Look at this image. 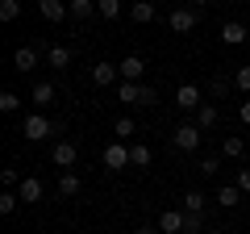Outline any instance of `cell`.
Instances as JSON below:
<instances>
[{"label": "cell", "instance_id": "cell-16", "mask_svg": "<svg viewBox=\"0 0 250 234\" xmlns=\"http://www.w3.org/2000/svg\"><path fill=\"white\" fill-rule=\"evenodd\" d=\"M38 9H42V17H46V21H62V17H71L67 0H38Z\"/></svg>", "mask_w": 250, "mask_h": 234}, {"label": "cell", "instance_id": "cell-28", "mask_svg": "<svg viewBox=\"0 0 250 234\" xmlns=\"http://www.w3.org/2000/svg\"><path fill=\"white\" fill-rule=\"evenodd\" d=\"M17 109H21V96L13 88H4L0 92V113H17Z\"/></svg>", "mask_w": 250, "mask_h": 234}, {"label": "cell", "instance_id": "cell-19", "mask_svg": "<svg viewBox=\"0 0 250 234\" xmlns=\"http://www.w3.org/2000/svg\"><path fill=\"white\" fill-rule=\"evenodd\" d=\"M217 121H221V113H217V105H208V100H205V105L196 109V126H200V130H213Z\"/></svg>", "mask_w": 250, "mask_h": 234}, {"label": "cell", "instance_id": "cell-37", "mask_svg": "<svg viewBox=\"0 0 250 234\" xmlns=\"http://www.w3.org/2000/svg\"><path fill=\"white\" fill-rule=\"evenodd\" d=\"M184 234H200V230H184Z\"/></svg>", "mask_w": 250, "mask_h": 234}, {"label": "cell", "instance_id": "cell-20", "mask_svg": "<svg viewBox=\"0 0 250 234\" xmlns=\"http://www.w3.org/2000/svg\"><path fill=\"white\" fill-rule=\"evenodd\" d=\"M221 155L225 159H242V155H246V142H242L238 134H225L221 138Z\"/></svg>", "mask_w": 250, "mask_h": 234}, {"label": "cell", "instance_id": "cell-33", "mask_svg": "<svg viewBox=\"0 0 250 234\" xmlns=\"http://www.w3.org/2000/svg\"><path fill=\"white\" fill-rule=\"evenodd\" d=\"M238 121H242V126H250V96L238 105Z\"/></svg>", "mask_w": 250, "mask_h": 234}, {"label": "cell", "instance_id": "cell-8", "mask_svg": "<svg viewBox=\"0 0 250 234\" xmlns=\"http://www.w3.org/2000/svg\"><path fill=\"white\" fill-rule=\"evenodd\" d=\"M159 230L163 234H184L188 230V213L184 209H163L159 213Z\"/></svg>", "mask_w": 250, "mask_h": 234}, {"label": "cell", "instance_id": "cell-7", "mask_svg": "<svg viewBox=\"0 0 250 234\" xmlns=\"http://www.w3.org/2000/svg\"><path fill=\"white\" fill-rule=\"evenodd\" d=\"M92 84H96V88H113V84H121V67H117V63H92Z\"/></svg>", "mask_w": 250, "mask_h": 234}, {"label": "cell", "instance_id": "cell-18", "mask_svg": "<svg viewBox=\"0 0 250 234\" xmlns=\"http://www.w3.org/2000/svg\"><path fill=\"white\" fill-rule=\"evenodd\" d=\"M242 197H246V192H242L238 184H221V188H217V201H221L225 209H233V205H242Z\"/></svg>", "mask_w": 250, "mask_h": 234}, {"label": "cell", "instance_id": "cell-29", "mask_svg": "<svg viewBox=\"0 0 250 234\" xmlns=\"http://www.w3.org/2000/svg\"><path fill=\"white\" fill-rule=\"evenodd\" d=\"M21 180H25V176H21L17 167H0V184H4V188L17 192V184H21Z\"/></svg>", "mask_w": 250, "mask_h": 234}, {"label": "cell", "instance_id": "cell-35", "mask_svg": "<svg viewBox=\"0 0 250 234\" xmlns=\"http://www.w3.org/2000/svg\"><path fill=\"white\" fill-rule=\"evenodd\" d=\"M134 234H163V230H159V226H138Z\"/></svg>", "mask_w": 250, "mask_h": 234}, {"label": "cell", "instance_id": "cell-13", "mask_svg": "<svg viewBox=\"0 0 250 234\" xmlns=\"http://www.w3.org/2000/svg\"><path fill=\"white\" fill-rule=\"evenodd\" d=\"M38 59H42L38 46H17V50H13V67H17V71H34Z\"/></svg>", "mask_w": 250, "mask_h": 234}, {"label": "cell", "instance_id": "cell-6", "mask_svg": "<svg viewBox=\"0 0 250 234\" xmlns=\"http://www.w3.org/2000/svg\"><path fill=\"white\" fill-rule=\"evenodd\" d=\"M200 105H205V92H200L196 84H179V88H175V109H184V113H196Z\"/></svg>", "mask_w": 250, "mask_h": 234}, {"label": "cell", "instance_id": "cell-17", "mask_svg": "<svg viewBox=\"0 0 250 234\" xmlns=\"http://www.w3.org/2000/svg\"><path fill=\"white\" fill-rule=\"evenodd\" d=\"M83 180L75 176V171H59V197H80Z\"/></svg>", "mask_w": 250, "mask_h": 234}, {"label": "cell", "instance_id": "cell-1", "mask_svg": "<svg viewBox=\"0 0 250 234\" xmlns=\"http://www.w3.org/2000/svg\"><path fill=\"white\" fill-rule=\"evenodd\" d=\"M200 134H205V130H200L196 121H184V126L171 130V146L184 151V155H192V151H200Z\"/></svg>", "mask_w": 250, "mask_h": 234}, {"label": "cell", "instance_id": "cell-3", "mask_svg": "<svg viewBox=\"0 0 250 234\" xmlns=\"http://www.w3.org/2000/svg\"><path fill=\"white\" fill-rule=\"evenodd\" d=\"M167 25H171V34H192V29L200 25V9H192V4H184V9H171Z\"/></svg>", "mask_w": 250, "mask_h": 234}, {"label": "cell", "instance_id": "cell-36", "mask_svg": "<svg viewBox=\"0 0 250 234\" xmlns=\"http://www.w3.org/2000/svg\"><path fill=\"white\" fill-rule=\"evenodd\" d=\"M200 4H208V0H192V9H200Z\"/></svg>", "mask_w": 250, "mask_h": 234}, {"label": "cell", "instance_id": "cell-23", "mask_svg": "<svg viewBox=\"0 0 250 234\" xmlns=\"http://www.w3.org/2000/svg\"><path fill=\"white\" fill-rule=\"evenodd\" d=\"M129 159H134V167H150L154 155H150V146H146V142H134V146H129Z\"/></svg>", "mask_w": 250, "mask_h": 234}, {"label": "cell", "instance_id": "cell-38", "mask_svg": "<svg viewBox=\"0 0 250 234\" xmlns=\"http://www.w3.org/2000/svg\"><path fill=\"white\" fill-rule=\"evenodd\" d=\"M225 4H233V0H225Z\"/></svg>", "mask_w": 250, "mask_h": 234}, {"label": "cell", "instance_id": "cell-24", "mask_svg": "<svg viewBox=\"0 0 250 234\" xmlns=\"http://www.w3.org/2000/svg\"><path fill=\"white\" fill-rule=\"evenodd\" d=\"M67 9H71V17L88 21V17H92V9H96V0H67Z\"/></svg>", "mask_w": 250, "mask_h": 234}, {"label": "cell", "instance_id": "cell-5", "mask_svg": "<svg viewBox=\"0 0 250 234\" xmlns=\"http://www.w3.org/2000/svg\"><path fill=\"white\" fill-rule=\"evenodd\" d=\"M100 159H104V167H108V171H125V167H134V159H129V142H108Z\"/></svg>", "mask_w": 250, "mask_h": 234}, {"label": "cell", "instance_id": "cell-30", "mask_svg": "<svg viewBox=\"0 0 250 234\" xmlns=\"http://www.w3.org/2000/svg\"><path fill=\"white\" fill-rule=\"evenodd\" d=\"M96 13H100V17H108V21L121 17V0H96Z\"/></svg>", "mask_w": 250, "mask_h": 234}, {"label": "cell", "instance_id": "cell-32", "mask_svg": "<svg viewBox=\"0 0 250 234\" xmlns=\"http://www.w3.org/2000/svg\"><path fill=\"white\" fill-rule=\"evenodd\" d=\"M217 167H221V159H217V155H208V159H200V176H217Z\"/></svg>", "mask_w": 250, "mask_h": 234}, {"label": "cell", "instance_id": "cell-22", "mask_svg": "<svg viewBox=\"0 0 250 234\" xmlns=\"http://www.w3.org/2000/svg\"><path fill=\"white\" fill-rule=\"evenodd\" d=\"M46 63H50V67H59V71H62V67H71V50L54 42L50 50H46Z\"/></svg>", "mask_w": 250, "mask_h": 234}, {"label": "cell", "instance_id": "cell-15", "mask_svg": "<svg viewBox=\"0 0 250 234\" xmlns=\"http://www.w3.org/2000/svg\"><path fill=\"white\" fill-rule=\"evenodd\" d=\"M154 13H159V4H154V0H134V4H129V17H134L138 25H150Z\"/></svg>", "mask_w": 250, "mask_h": 234}, {"label": "cell", "instance_id": "cell-9", "mask_svg": "<svg viewBox=\"0 0 250 234\" xmlns=\"http://www.w3.org/2000/svg\"><path fill=\"white\" fill-rule=\"evenodd\" d=\"M117 67H121V80H129V84H142V75H146V59L142 54H125Z\"/></svg>", "mask_w": 250, "mask_h": 234}, {"label": "cell", "instance_id": "cell-21", "mask_svg": "<svg viewBox=\"0 0 250 234\" xmlns=\"http://www.w3.org/2000/svg\"><path fill=\"white\" fill-rule=\"evenodd\" d=\"M113 134H117V142H129V138L138 134V121H134V117H117V121H113Z\"/></svg>", "mask_w": 250, "mask_h": 234}, {"label": "cell", "instance_id": "cell-31", "mask_svg": "<svg viewBox=\"0 0 250 234\" xmlns=\"http://www.w3.org/2000/svg\"><path fill=\"white\" fill-rule=\"evenodd\" d=\"M233 84H238V92H246V96H250V63H242L238 71H233Z\"/></svg>", "mask_w": 250, "mask_h": 234}, {"label": "cell", "instance_id": "cell-27", "mask_svg": "<svg viewBox=\"0 0 250 234\" xmlns=\"http://www.w3.org/2000/svg\"><path fill=\"white\" fill-rule=\"evenodd\" d=\"M17 205H21V197H17L13 188H4V192H0V213H4V217H9V213H17Z\"/></svg>", "mask_w": 250, "mask_h": 234}, {"label": "cell", "instance_id": "cell-14", "mask_svg": "<svg viewBox=\"0 0 250 234\" xmlns=\"http://www.w3.org/2000/svg\"><path fill=\"white\" fill-rule=\"evenodd\" d=\"M142 96H146V84H129V80L117 84V100H125V105H142Z\"/></svg>", "mask_w": 250, "mask_h": 234}, {"label": "cell", "instance_id": "cell-4", "mask_svg": "<svg viewBox=\"0 0 250 234\" xmlns=\"http://www.w3.org/2000/svg\"><path fill=\"white\" fill-rule=\"evenodd\" d=\"M75 159H80V146L67 142V138H59V142L50 146V163H54L59 171H71V167H75Z\"/></svg>", "mask_w": 250, "mask_h": 234}, {"label": "cell", "instance_id": "cell-26", "mask_svg": "<svg viewBox=\"0 0 250 234\" xmlns=\"http://www.w3.org/2000/svg\"><path fill=\"white\" fill-rule=\"evenodd\" d=\"M184 213H205V192H196V188L188 192L184 197Z\"/></svg>", "mask_w": 250, "mask_h": 234}, {"label": "cell", "instance_id": "cell-2", "mask_svg": "<svg viewBox=\"0 0 250 234\" xmlns=\"http://www.w3.org/2000/svg\"><path fill=\"white\" fill-rule=\"evenodd\" d=\"M50 134H62V130L54 126L46 113H29V117H25V138H29V142H46Z\"/></svg>", "mask_w": 250, "mask_h": 234}, {"label": "cell", "instance_id": "cell-12", "mask_svg": "<svg viewBox=\"0 0 250 234\" xmlns=\"http://www.w3.org/2000/svg\"><path fill=\"white\" fill-rule=\"evenodd\" d=\"M221 42L225 46H242V42H250V29L242 25V21H225L221 25Z\"/></svg>", "mask_w": 250, "mask_h": 234}, {"label": "cell", "instance_id": "cell-10", "mask_svg": "<svg viewBox=\"0 0 250 234\" xmlns=\"http://www.w3.org/2000/svg\"><path fill=\"white\" fill-rule=\"evenodd\" d=\"M42 192H46V184L38 180V176H25V180L17 184V197H21V205H38V201H42Z\"/></svg>", "mask_w": 250, "mask_h": 234}, {"label": "cell", "instance_id": "cell-34", "mask_svg": "<svg viewBox=\"0 0 250 234\" xmlns=\"http://www.w3.org/2000/svg\"><path fill=\"white\" fill-rule=\"evenodd\" d=\"M238 188H242V192H250V167H242V171H238Z\"/></svg>", "mask_w": 250, "mask_h": 234}, {"label": "cell", "instance_id": "cell-25", "mask_svg": "<svg viewBox=\"0 0 250 234\" xmlns=\"http://www.w3.org/2000/svg\"><path fill=\"white\" fill-rule=\"evenodd\" d=\"M21 17V0H0V21L9 25V21Z\"/></svg>", "mask_w": 250, "mask_h": 234}, {"label": "cell", "instance_id": "cell-11", "mask_svg": "<svg viewBox=\"0 0 250 234\" xmlns=\"http://www.w3.org/2000/svg\"><path fill=\"white\" fill-rule=\"evenodd\" d=\"M54 96H59V88H54L50 80H38V84H34V92H29V100H34L38 109H50V105H54Z\"/></svg>", "mask_w": 250, "mask_h": 234}]
</instances>
